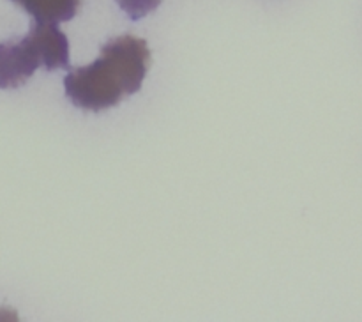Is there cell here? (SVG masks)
Instances as JSON below:
<instances>
[{
  "instance_id": "4",
  "label": "cell",
  "mask_w": 362,
  "mask_h": 322,
  "mask_svg": "<svg viewBox=\"0 0 362 322\" xmlns=\"http://www.w3.org/2000/svg\"><path fill=\"white\" fill-rule=\"evenodd\" d=\"M161 2L163 0H117L120 9H122L127 16L133 18V20L145 18L148 13L158 9Z\"/></svg>"
},
{
  "instance_id": "1",
  "label": "cell",
  "mask_w": 362,
  "mask_h": 322,
  "mask_svg": "<svg viewBox=\"0 0 362 322\" xmlns=\"http://www.w3.org/2000/svg\"><path fill=\"white\" fill-rule=\"evenodd\" d=\"M151 66V50L145 39L119 35L106 42L101 55L88 66L76 67L64 80L66 94L78 108L88 112L117 106L140 91Z\"/></svg>"
},
{
  "instance_id": "3",
  "label": "cell",
  "mask_w": 362,
  "mask_h": 322,
  "mask_svg": "<svg viewBox=\"0 0 362 322\" xmlns=\"http://www.w3.org/2000/svg\"><path fill=\"white\" fill-rule=\"evenodd\" d=\"M23 7L35 21L62 23L76 16L81 0H13Z\"/></svg>"
},
{
  "instance_id": "2",
  "label": "cell",
  "mask_w": 362,
  "mask_h": 322,
  "mask_svg": "<svg viewBox=\"0 0 362 322\" xmlns=\"http://www.w3.org/2000/svg\"><path fill=\"white\" fill-rule=\"evenodd\" d=\"M45 67L37 41L28 32L21 41L0 45V88H16L23 85L37 67Z\"/></svg>"
}]
</instances>
